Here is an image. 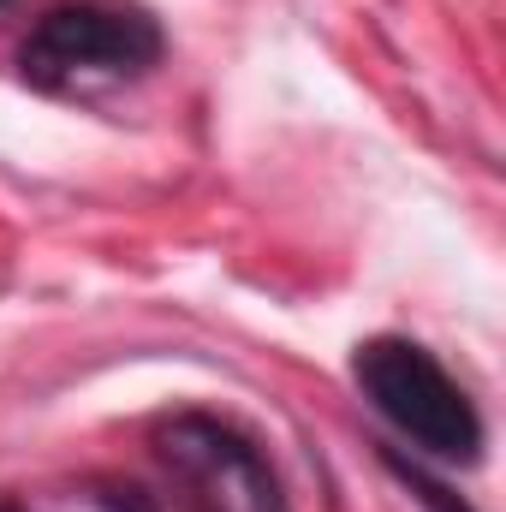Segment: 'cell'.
Wrapping results in <instances>:
<instances>
[{
  "label": "cell",
  "instance_id": "1",
  "mask_svg": "<svg viewBox=\"0 0 506 512\" xmlns=\"http://www.w3.org/2000/svg\"><path fill=\"white\" fill-rule=\"evenodd\" d=\"M167 30L137 0H54L18 42V78L42 96H96L161 66Z\"/></svg>",
  "mask_w": 506,
  "mask_h": 512
},
{
  "label": "cell",
  "instance_id": "2",
  "mask_svg": "<svg viewBox=\"0 0 506 512\" xmlns=\"http://www.w3.org/2000/svg\"><path fill=\"white\" fill-rule=\"evenodd\" d=\"M352 382L417 459H441V465L483 459V411L429 346L405 334H376L352 352Z\"/></svg>",
  "mask_w": 506,
  "mask_h": 512
},
{
  "label": "cell",
  "instance_id": "3",
  "mask_svg": "<svg viewBox=\"0 0 506 512\" xmlns=\"http://www.w3.org/2000/svg\"><path fill=\"white\" fill-rule=\"evenodd\" d=\"M149 447L173 483L179 512H292L268 447L239 417L173 411L149 429Z\"/></svg>",
  "mask_w": 506,
  "mask_h": 512
},
{
  "label": "cell",
  "instance_id": "4",
  "mask_svg": "<svg viewBox=\"0 0 506 512\" xmlns=\"http://www.w3.org/2000/svg\"><path fill=\"white\" fill-rule=\"evenodd\" d=\"M381 465L399 477V489H405V495H411L423 512H471L459 495H453V489H447V483H441V477H435V471H429V465H423V459H417V453L405 459L399 447H381Z\"/></svg>",
  "mask_w": 506,
  "mask_h": 512
},
{
  "label": "cell",
  "instance_id": "5",
  "mask_svg": "<svg viewBox=\"0 0 506 512\" xmlns=\"http://www.w3.org/2000/svg\"><path fill=\"white\" fill-rule=\"evenodd\" d=\"M0 512H30V507H24L18 495H0Z\"/></svg>",
  "mask_w": 506,
  "mask_h": 512
},
{
  "label": "cell",
  "instance_id": "6",
  "mask_svg": "<svg viewBox=\"0 0 506 512\" xmlns=\"http://www.w3.org/2000/svg\"><path fill=\"white\" fill-rule=\"evenodd\" d=\"M6 6H12V0H0V12H6Z\"/></svg>",
  "mask_w": 506,
  "mask_h": 512
}]
</instances>
